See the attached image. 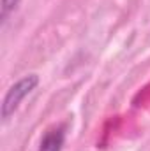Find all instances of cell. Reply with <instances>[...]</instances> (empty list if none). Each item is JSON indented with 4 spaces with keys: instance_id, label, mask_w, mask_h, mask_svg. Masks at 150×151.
Returning a JSON list of instances; mask_svg holds the SVG:
<instances>
[{
    "instance_id": "obj_3",
    "label": "cell",
    "mask_w": 150,
    "mask_h": 151,
    "mask_svg": "<svg viewBox=\"0 0 150 151\" xmlns=\"http://www.w3.org/2000/svg\"><path fill=\"white\" fill-rule=\"evenodd\" d=\"M18 4H20V0H2L0 2V19H2V23L7 21L9 14L18 7Z\"/></svg>"
},
{
    "instance_id": "obj_2",
    "label": "cell",
    "mask_w": 150,
    "mask_h": 151,
    "mask_svg": "<svg viewBox=\"0 0 150 151\" xmlns=\"http://www.w3.org/2000/svg\"><path fill=\"white\" fill-rule=\"evenodd\" d=\"M64 142H66V128L57 127V128L48 130L42 135L37 151H62Z\"/></svg>"
},
{
    "instance_id": "obj_1",
    "label": "cell",
    "mask_w": 150,
    "mask_h": 151,
    "mask_svg": "<svg viewBox=\"0 0 150 151\" xmlns=\"http://www.w3.org/2000/svg\"><path fill=\"white\" fill-rule=\"evenodd\" d=\"M39 84V76L37 74H27L21 79H18L5 93L4 100H2V107H0V116L2 121H7L12 114L18 111L20 104L25 100L27 95H30L36 86Z\"/></svg>"
}]
</instances>
